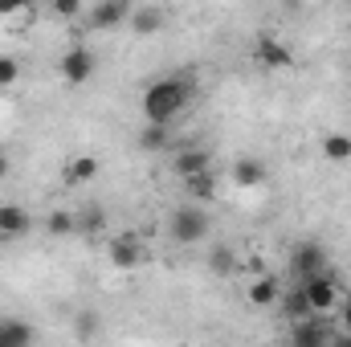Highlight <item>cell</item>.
I'll use <instances>...</instances> for the list:
<instances>
[{
  "label": "cell",
  "mask_w": 351,
  "mask_h": 347,
  "mask_svg": "<svg viewBox=\"0 0 351 347\" xmlns=\"http://www.w3.org/2000/svg\"><path fill=\"white\" fill-rule=\"evenodd\" d=\"M192 98H196V78L180 70V74H164V78L147 82L139 106H143V119L147 123H168L172 127V119H180L192 106Z\"/></svg>",
  "instance_id": "6da1fadb"
},
{
  "label": "cell",
  "mask_w": 351,
  "mask_h": 347,
  "mask_svg": "<svg viewBox=\"0 0 351 347\" xmlns=\"http://www.w3.org/2000/svg\"><path fill=\"white\" fill-rule=\"evenodd\" d=\"M302 286V294H306V302H311V311L315 315H331L335 307H339V274L327 265V270H319V274H311V278H302L298 282Z\"/></svg>",
  "instance_id": "7a4b0ae2"
},
{
  "label": "cell",
  "mask_w": 351,
  "mask_h": 347,
  "mask_svg": "<svg viewBox=\"0 0 351 347\" xmlns=\"http://www.w3.org/2000/svg\"><path fill=\"white\" fill-rule=\"evenodd\" d=\"M208 213L200 208V204H184V208H176L172 221H168V233H172V241L180 246H200L204 237H208Z\"/></svg>",
  "instance_id": "3957f363"
},
{
  "label": "cell",
  "mask_w": 351,
  "mask_h": 347,
  "mask_svg": "<svg viewBox=\"0 0 351 347\" xmlns=\"http://www.w3.org/2000/svg\"><path fill=\"white\" fill-rule=\"evenodd\" d=\"M94 70H98V62H94V53H90L86 45L66 49L62 62H58V74H62L66 86H86L90 78H94Z\"/></svg>",
  "instance_id": "277c9868"
},
{
  "label": "cell",
  "mask_w": 351,
  "mask_h": 347,
  "mask_svg": "<svg viewBox=\"0 0 351 347\" xmlns=\"http://www.w3.org/2000/svg\"><path fill=\"white\" fill-rule=\"evenodd\" d=\"M106 261H110L114 270H139V265L147 261V246H143V237H135V233H119V237H110V246H106Z\"/></svg>",
  "instance_id": "5b68a950"
},
{
  "label": "cell",
  "mask_w": 351,
  "mask_h": 347,
  "mask_svg": "<svg viewBox=\"0 0 351 347\" xmlns=\"http://www.w3.org/2000/svg\"><path fill=\"white\" fill-rule=\"evenodd\" d=\"M131 12H135L131 0H98V4L90 8L86 25L94 33H110V29H123V25L131 21Z\"/></svg>",
  "instance_id": "8992f818"
},
{
  "label": "cell",
  "mask_w": 351,
  "mask_h": 347,
  "mask_svg": "<svg viewBox=\"0 0 351 347\" xmlns=\"http://www.w3.org/2000/svg\"><path fill=\"white\" fill-rule=\"evenodd\" d=\"M254 62H258L262 70H290V66H294V49H290L282 37L262 33V37L254 41Z\"/></svg>",
  "instance_id": "52a82bcc"
},
{
  "label": "cell",
  "mask_w": 351,
  "mask_h": 347,
  "mask_svg": "<svg viewBox=\"0 0 351 347\" xmlns=\"http://www.w3.org/2000/svg\"><path fill=\"white\" fill-rule=\"evenodd\" d=\"M331 261H327V250L319 246V241H302V246H294V254H290V270H294V282H302V278H311V274H319V270H327Z\"/></svg>",
  "instance_id": "ba28073f"
},
{
  "label": "cell",
  "mask_w": 351,
  "mask_h": 347,
  "mask_svg": "<svg viewBox=\"0 0 351 347\" xmlns=\"http://www.w3.org/2000/svg\"><path fill=\"white\" fill-rule=\"evenodd\" d=\"M290 339L298 347H323L335 335H331V327H323V315H302V319L290 323Z\"/></svg>",
  "instance_id": "9c48e42d"
},
{
  "label": "cell",
  "mask_w": 351,
  "mask_h": 347,
  "mask_svg": "<svg viewBox=\"0 0 351 347\" xmlns=\"http://www.w3.org/2000/svg\"><path fill=\"white\" fill-rule=\"evenodd\" d=\"M33 229V213L25 204H0V237L12 241V237H25Z\"/></svg>",
  "instance_id": "30bf717a"
},
{
  "label": "cell",
  "mask_w": 351,
  "mask_h": 347,
  "mask_svg": "<svg viewBox=\"0 0 351 347\" xmlns=\"http://www.w3.org/2000/svg\"><path fill=\"white\" fill-rule=\"evenodd\" d=\"M204 168H213V152H208V147H184V152L172 156V172L180 176V180L204 172Z\"/></svg>",
  "instance_id": "8fae6325"
},
{
  "label": "cell",
  "mask_w": 351,
  "mask_h": 347,
  "mask_svg": "<svg viewBox=\"0 0 351 347\" xmlns=\"http://www.w3.org/2000/svg\"><path fill=\"white\" fill-rule=\"evenodd\" d=\"M245 298H250V307H278V298H282V286H278V278L274 274H262V278H254L250 286H245Z\"/></svg>",
  "instance_id": "7c38bea8"
},
{
  "label": "cell",
  "mask_w": 351,
  "mask_h": 347,
  "mask_svg": "<svg viewBox=\"0 0 351 347\" xmlns=\"http://www.w3.org/2000/svg\"><path fill=\"white\" fill-rule=\"evenodd\" d=\"M135 143H139V152H168V147H172V127L143 119V131L135 135Z\"/></svg>",
  "instance_id": "4fadbf2b"
},
{
  "label": "cell",
  "mask_w": 351,
  "mask_h": 347,
  "mask_svg": "<svg viewBox=\"0 0 351 347\" xmlns=\"http://www.w3.org/2000/svg\"><path fill=\"white\" fill-rule=\"evenodd\" d=\"M131 33H139V37H152V33H160L164 29V8H156V4H139L135 12H131Z\"/></svg>",
  "instance_id": "5bb4252c"
},
{
  "label": "cell",
  "mask_w": 351,
  "mask_h": 347,
  "mask_svg": "<svg viewBox=\"0 0 351 347\" xmlns=\"http://www.w3.org/2000/svg\"><path fill=\"white\" fill-rule=\"evenodd\" d=\"M33 339H37V331H33L29 323L0 315V347H29Z\"/></svg>",
  "instance_id": "9a60e30c"
},
{
  "label": "cell",
  "mask_w": 351,
  "mask_h": 347,
  "mask_svg": "<svg viewBox=\"0 0 351 347\" xmlns=\"http://www.w3.org/2000/svg\"><path fill=\"white\" fill-rule=\"evenodd\" d=\"M233 184H237V188H262L265 184V164L254 160V156H241V160L233 164Z\"/></svg>",
  "instance_id": "2e32d148"
},
{
  "label": "cell",
  "mask_w": 351,
  "mask_h": 347,
  "mask_svg": "<svg viewBox=\"0 0 351 347\" xmlns=\"http://www.w3.org/2000/svg\"><path fill=\"white\" fill-rule=\"evenodd\" d=\"M204 265H208V274H217V278H233V274H237V250L221 241V246H213V250H208Z\"/></svg>",
  "instance_id": "e0dca14e"
},
{
  "label": "cell",
  "mask_w": 351,
  "mask_h": 347,
  "mask_svg": "<svg viewBox=\"0 0 351 347\" xmlns=\"http://www.w3.org/2000/svg\"><path fill=\"white\" fill-rule=\"evenodd\" d=\"M184 192H188L196 204L213 200V196H217V172H213V168H204V172H196V176H184Z\"/></svg>",
  "instance_id": "ac0fdd59"
},
{
  "label": "cell",
  "mask_w": 351,
  "mask_h": 347,
  "mask_svg": "<svg viewBox=\"0 0 351 347\" xmlns=\"http://www.w3.org/2000/svg\"><path fill=\"white\" fill-rule=\"evenodd\" d=\"M278 311H282V315H286V319H290V323H294V319H302V315H315V311H311V302H306V294H302V286H298V282H294V286H290V290H282V298H278Z\"/></svg>",
  "instance_id": "d6986e66"
},
{
  "label": "cell",
  "mask_w": 351,
  "mask_h": 347,
  "mask_svg": "<svg viewBox=\"0 0 351 347\" xmlns=\"http://www.w3.org/2000/svg\"><path fill=\"white\" fill-rule=\"evenodd\" d=\"M319 152H323V160H327V164H348V160H351V135H343V131L323 135Z\"/></svg>",
  "instance_id": "ffe728a7"
},
{
  "label": "cell",
  "mask_w": 351,
  "mask_h": 347,
  "mask_svg": "<svg viewBox=\"0 0 351 347\" xmlns=\"http://www.w3.org/2000/svg\"><path fill=\"white\" fill-rule=\"evenodd\" d=\"M45 233H49V237H70V233H78V217H74L70 208H53V213L45 217Z\"/></svg>",
  "instance_id": "44dd1931"
},
{
  "label": "cell",
  "mask_w": 351,
  "mask_h": 347,
  "mask_svg": "<svg viewBox=\"0 0 351 347\" xmlns=\"http://www.w3.org/2000/svg\"><path fill=\"white\" fill-rule=\"evenodd\" d=\"M98 176V160L94 156H74L66 164V184H90Z\"/></svg>",
  "instance_id": "7402d4cb"
},
{
  "label": "cell",
  "mask_w": 351,
  "mask_h": 347,
  "mask_svg": "<svg viewBox=\"0 0 351 347\" xmlns=\"http://www.w3.org/2000/svg\"><path fill=\"white\" fill-rule=\"evenodd\" d=\"M74 217H78V233H98V229L106 225V208H102V204H86V208H78Z\"/></svg>",
  "instance_id": "603a6c76"
},
{
  "label": "cell",
  "mask_w": 351,
  "mask_h": 347,
  "mask_svg": "<svg viewBox=\"0 0 351 347\" xmlns=\"http://www.w3.org/2000/svg\"><path fill=\"white\" fill-rule=\"evenodd\" d=\"M74 335H78V339H94V335H98V315H94V311H82V315L74 319Z\"/></svg>",
  "instance_id": "cb8c5ba5"
},
{
  "label": "cell",
  "mask_w": 351,
  "mask_h": 347,
  "mask_svg": "<svg viewBox=\"0 0 351 347\" xmlns=\"http://www.w3.org/2000/svg\"><path fill=\"white\" fill-rule=\"evenodd\" d=\"M49 12L62 16V21H74L82 12V0H49Z\"/></svg>",
  "instance_id": "d4e9b609"
},
{
  "label": "cell",
  "mask_w": 351,
  "mask_h": 347,
  "mask_svg": "<svg viewBox=\"0 0 351 347\" xmlns=\"http://www.w3.org/2000/svg\"><path fill=\"white\" fill-rule=\"evenodd\" d=\"M33 8V0H0V16L4 21H12V16H25Z\"/></svg>",
  "instance_id": "484cf974"
},
{
  "label": "cell",
  "mask_w": 351,
  "mask_h": 347,
  "mask_svg": "<svg viewBox=\"0 0 351 347\" xmlns=\"http://www.w3.org/2000/svg\"><path fill=\"white\" fill-rule=\"evenodd\" d=\"M16 78H21V66H16L12 58H0V90H4V86H12Z\"/></svg>",
  "instance_id": "4316f807"
},
{
  "label": "cell",
  "mask_w": 351,
  "mask_h": 347,
  "mask_svg": "<svg viewBox=\"0 0 351 347\" xmlns=\"http://www.w3.org/2000/svg\"><path fill=\"white\" fill-rule=\"evenodd\" d=\"M335 311H339V335L351 339V294H348V298H339V307H335Z\"/></svg>",
  "instance_id": "83f0119b"
},
{
  "label": "cell",
  "mask_w": 351,
  "mask_h": 347,
  "mask_svg": "<svg viewBox=\"0 0 351 347\" xmlns=\"http://www.w3.org/2000/svg\"><path fill=\"white\" fill-rule=\"evenodd\" d=\"M12 172V164H8V160H4V156H0V180H4V176Z\"/></svg>",
  "instance_id": "f1b7e54d"
}]
</instances>
